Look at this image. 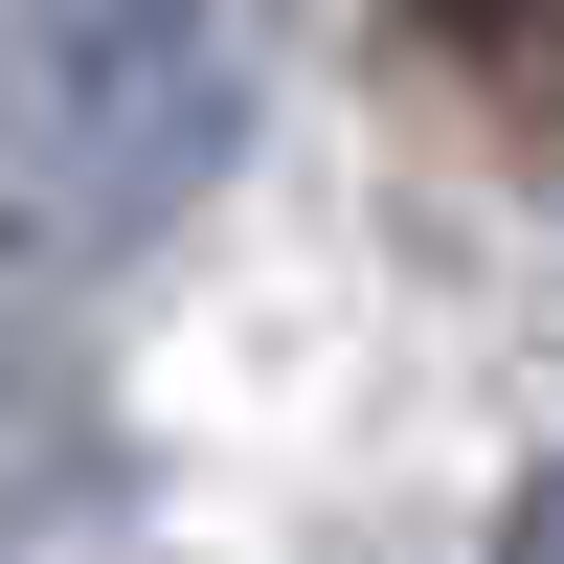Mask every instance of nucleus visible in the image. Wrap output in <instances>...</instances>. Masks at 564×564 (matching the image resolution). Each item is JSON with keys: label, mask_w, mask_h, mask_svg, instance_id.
I'll list each match as a JSON object with an SVG mask.
<instances>
[{"label": "nucleus", "mask_w": 564, "mask_h": 564, "mask_svg": "<svg viewBox=\"0 0 564 564\" xmlns=\"http://www.w3.org/2000/svg\"><path fill=\"white\" fill-rule=\"evenodd\" d=\"M497 564H564V475H520V520H497Z\"/></svg>", "instance_id": "7ed1b4c3"}, {"label": "nucleus", "mask_w": 564, "mask_h": 564, "mask_svg": "<svg viewBox=\"0 0 564 564\" xmlns=\"http://www.w3.org/2000/svg\"><path fill=\"white\" fill-rule=\"evenodd\" d=\"M249 135V45L226 0H0V159L68 249H135L181 226Z\"/></svg>", "instance_id": "f257e3e1"}, {"label": "nucleus", "mask_w": 564, "mask_h": 564, "mask_svg": "<svg viewBox=\"0 0 564 564\" xmlns=\"http://www.w3.org/2000/svg\"><path fill=\"white\" fill-rule=\"evenodd\" d=\"M384 90H430L452 135L564 181V0H384Z\"/></svg>", "instance_id": "f03ea898"}]
</instances>
